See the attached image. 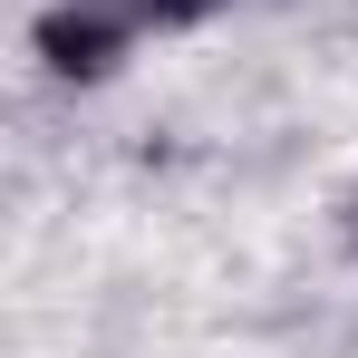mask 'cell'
Segmentation results:
<instances>
[{
	"mask_svg": "<svg viewBox=\"0 0 358 358\" xmlns=\"http://www.w3.org/2000/svg\"><path fill=\"white\" fill-rule=\"evenodd\" d=\"M136 39H145V10L136 0H49L29 20V59L59 87H107L136 59Z\"/></svg>",
	"mask_w": 358,
	"mask_h": 358,
	"instance_id": "obj_1",
	"label": "cell"
},
{
	"mask_svg": "<svg viewBox=\"0 0 358 358\" xmlns=\"http://www.w3.org/2000/svg\"><path fill=\"white\" fill-rule=\"evenodd\" d=\"M145 10V29H203V20H223L233 0H136Z\"/></svg>",
	"mask_w": 358,
	"mask_h": 358,
	"instance_id": "obj_2",
	"label": "cell"
}]
</instances>
